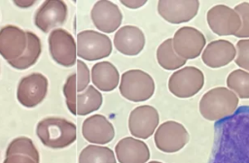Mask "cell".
<instances>
[{
  "label": "cell",
  "mask_w": 249,
  "mask_h": 163,
  "mask_svg": "<svg viewBox=\"0 0 249 163\" xmlns=\"http://www.w3.org/2000/svg\"><path fill=\"white\" fill-rule=\"evenodd\" d=\"M239 98L231 89L219 86L208 90L201 97L198 105L201 116L210 121H217L231 115L237 109Z\"/></svg>",
  "instance_id": "1"
},
{
  "label": "cell",
  "mask_w": 249,
  "mask_h": 163,
  "mask_svg": "<svg viewBox=\"0 0 249 163\" xmlns=\"http://www.w3.org/2000/svg\"><path fill=\"white\" fill-rule=\"evenodd\" d=\"M36 134L42 144L50 148H64L76 141V125L62 117L50 116L41 119Z\"/></svg>",
  "instance_id": "2"
},
{
  "label": "cell",
  "mask_w": 249,
  "mask_h": 163,
  "mask_svg": "<svg viewBox=\"0 0 249 163\" xmlns=\"http://www.w3.org/2000/svg\"><path fill=\"white\" fill-rule=\"evenodd\" d=\"M63 94L66 106L74 115H87L97 111L102 105V94L93 85L76 92V73L68 76L63 86Z\"/></svg>",
  "instance_id": "3"
},
{
  "label": "cell",
  "mask_w": 249,
  "mask_h": 163,
  "mask_svg": "<svg viewBox=\"0 0 249 163\" xmlns=\"http://www.w3.org/2000/svg\"><path fill=\"white\" fill-rule=\"evenodd\" d=\"M119 89L121 95L128 101L143 102L153 96L155 82L148 73L139 69H131L123 73Z\"/></svg>",
  "instance_id": "4"
},
{
  "label": "cell",
  "mask_w": 249,
  "mask_h": 163,
  "mask_svg": "<svg viewBox=\"0 0 249 163\" xmlns=\"http://www.w3.org/2000/svg\"><path fill=\"white\" fill-rule=\"evenodd\" d=\"M204 85V74L195 66H186L175 71L168 80L169 91L178 98H190Z\"/></svg>",
  "instance_id": "5"
},
{
  "label": "cell",
  "mask_w": 249,
  "mask_h": 163,
  "mask_svg": "<svg viewBox=\"0 0 249 163\" xmlns=\"http://www.w3.org/2000/svg\"><path fill=\"white\" fill-rule=\"evenodd\" d=\"M112 52L110 38L94 30H84L77 35V55L88 61L109 56Z\"/></svg>",
  "instance_id": "6"
},
{
  "label": "cell",
  "mask_w": 249,
  "mask_h": 163,
  "mask_svg": "<svg viewBox=\"0 0 249 163\" xmlns=\"http://www.w3.org/2000/svg\"><path fill=\"white\" fill-rule=\"evenodd\" d=\"M155 145L162 152L174 153L181 150L189 142V133L185 126L174 120L161 123L155 132Z\"/></svg>",
  "instance_id": "7"
},
{
  "label": "cell",
  "mask_w": 249,
  "mask_h": 163,
  "mask_svg": "<svg viewBox=\"0 0 249 163\" xmlns=\"http://www.w3.org/2000/svg\"><path fill=\"white\" fill-rule=\"evenodd\" d=\"M48 43L50 54L57 64L72 67L77 62V43L68 31L53 29L49 35Z\"/></svg>",
  "instance_id": "8"
},
{
  "label": "cell",
  "mask_w": 249,
  "mask_h": 163,
  "mask_svg": "<svg viewBox=\"0 0 249 163\" xmlns=\"http://www.w3.org/2000/svg\"><path fill=\"white\" fill-rule=\"evenodd\" d=\"M206 20L209 28L218 36L235 35L241 27V18L234 9L218 4L207 11Z\"/></svg>",
  "instance_id": "9"
},
{
  "label": "cell",
  "mask_w": 249,
  "mask_h": 163,
  "mask_svg": "<svg viewBox=\"0 0 249 163\" xmlns=\"http://www.w3.org/2000/svg\"><path fill=\"white\" fill-rule=\"evenodd\" d=\"M172 44L175 52L180 57L189 60L201 54L206 45V39L198 29L192 26H183L174 33Z\"/></svg>",
  "instance_id": "10"
},
{
  "label": "cell",
  "mask_w": 249,
  "mask_h": 163,
  "mask_svg": "<svg viewBox=\"0 0 249 163\" xmlns=\"http://www.w3.org/2000/svg\"><path fill=\"white\" fill-rule=\"evenodd\" d=\"M48 79L41 73H32L23 77L17 88L18 101L26 108H34L46 97Z\"/></svg>",
  "instance_id": "11"
},
{
  "label": "cell",
  "mask_w": 249,
  "mask_h": 163,
  "mask_svg": "<svg viewBox=\"0 0 249 163\" xmlns=\"http://www.w3.org/2000/svg\"><path fill=\"white\" fill-rule=\"evenodd\" d=\"M198 0H160L158 13L167 22L179 24L192 20L198 13Z\"/></svg>",
  "instance_id": "12"
},
{
  "label": "cell",
  "mask_w": 249,
  "mask_h": 163,
  "mask_svg": "<svg viewBox=\"0 0 249 163\" xmlns=\"http://www.w3.org/2000/svg\"><path fill=\"white\" fill-rule=\"evenodd\" d=\"M160 122L159 113L150 105L138 106L130 112L128 129L132 136L139 139H148L154 133Z\"/></svg>",
  "instance_id": "13"
},
{
  "label": "cell",
  "mask_w": 249,
  "mask_h": 163,
  "mask_svg": "<svg viewBox=\"0 0 249 163\" xmlns=\"http://www.w3.org/2000/svg\"><path fill=\"white\" fill-rule=\"evenodd\" d=\"M28 44L26 31L16 25H6L0 29V55L7 61L19 58Z\"/></svg>",
  "instance_id": "14"
},
{
  "label": "cell",
  "mask_w": 249,
  "mask_h": 163,
  "mask_svg": "<svg viewBox=\"0 0 249 163\" xmlns=\"http://www.w3.org/2000/svg\"><path fill=\"white\" fill-rule=\"evenodd\" d=\"M67 5L62 0H46L38 8L34 16V24L43 32L62 25L67 19Z\"/></svg>",
  "instance_id": "15"
},
{
  "label": "cell",
  "mask_w": 249,
  "mask_h": 163,
  "mask_svg": "<svg viewBox=\"0 0 249 163\" xmlns=\"http://www.w3.org/2000/svg\"><path fill=\"white\" fill-rule=\"evenodd\" d=\"M90 17L93 25L104 33L116 31L123 20V14L120 8L108 0L97 1L91 11Z\"/></svg>",
  "instance_id": "16"
},
{
  "label": "cell",
  "mask_w": 249,
  "mask_h": 163,
  "mask_svg": "<svg viewBox=\"0 0 249 163\" xmlns=\"http://www.w3.org/2000/svg\"><path fill=\"white\" fill-rule=\"evenodd\" d=\"M83 137L89 143L105 145L115 137L113 124L102 114H93L87 117L82 125Z\"/></svg>",
  "instance_id": "17"
},
{
  "label": "cell",
  "mask_w": 249,
  "mask_h": 163,
  "mask_svg": "<svg viewBox=\"0 0 249 163\" xmlns=\"http://www.w3.org/2000/svg\"><path fill=\"white\" fill-rule=\"evenodd\" d=\"M236 57V48L228 40L210 42L202 51V62L210 68H221L230 64Z\"/></svg>",
  "instance_id": "18"
},
{
  "label": "cell",
  "mask_w": 249,
  "mask_h": 163,
  "mask_svg": "<svg viewBox=\"0 0 249 163\" xmlns=\"http://www.w3.org/2000/svg\"><path fill=\"white\" fill-rule=\"evenodd\" d=\"M114 46L122 54L137 55L145 47V35L137 26L124 25L115 33Z\"/></svg>",
  "instance_id": "19"
},
{
  "label": "cell",
  "mask_w": 249,
  "mask_h": 163,
  "mask_svg": "<svg viewBox=\"0 0 249 163\" xmlns=\"http://www.w3.org/2000/svg\"><path fill=\"white\" fill-rule=\"evenodd\" d=\"M115 152L120 163H146L150 158L146 143L133 137L120 140L115 147Z\"/></svg>",
  "instance_id": "20"
},
{
  "label": "cell",
  "mask_w": 249,
  "mask_h": 163,
  "mask_svg": "<svg viewBox=\"0 0 249 163\" xmlns=\"http://www.w3.org/2000/svg\"><path fill=\"white\" fill-rule=\"evenodd\" d=\"M39 151L28 137H18L12 140L6 150L3 163H39Z\"/></svg>",
  "instance_id": "21"
},
{
  "label": "cell",
  "mask_w": 249,
  "mask_h": 163,
  "mask_svg": "<svg viewBox=\"0 0 249 163\" xmlns=\"http://www.w3.org/2000/svg\"><path fill=\"white\" fill-rule=\"evenodd\" d=\"M91 82L99 90L109 92L119 85L120 74L111 62H97L91 68Z\"/></svg>",
  "instance_id": "22"
},
{
  "label": "cell",
  "mask_w": 249,
  "mask_h": 163,
  "mask_svg": "<svg viewBox=\"0 0 249 163\" xmlns=\"http://www.w3.org/2000/svg\"><path fill=\"white\" fill-rule=\"evenodd\" d=\"M28 44L24 53L18 59L8 62L13 68L17 70H25L31 66H33L42 51V45L40 38L31 31H26Z\"/></svg>",
  "instance_id": "23"
},
{
  "label": "cell",
  "mask_w": 249,
  "mask_h": 163,
  "mask_svg": "<svg viewBox=\"0 0 249 163\" xmlns=\"http://www.w3.org/2000/svg\"><path fill=\"white\" fill-rule=\"evenodd\" d=\"M157 60L159 65L167 71L181 69L187 60L180 57L174 50L172 38H168L164 40L157 49L156 52Z\"/></svg>",
  "instance_id": "24"
},
{
  "label": "cell",
  "mask_w": 249,
  "mask_h": 163,
  "mask_svg": "<svg viewBox=\"0 0 249 163\" xmlns=\"http://www.w3.org/2000/svg\"><path fill=\"white\" fill-rule=\"evenodd\" d=\"M79 163H117L114 152L107 147L89 145L80 153Z\"/></svg>",
  "instance_id": "25"
},
{
  "label": "cell",
  "mask_w": 249,
  "mask_h": 163,
  "mask_svg": "<svg viewBox=\"0 0 249 163\" xmlns=\"http://www.w3.org/2000/svg\"><path fill=\"white\" fill-rule=\"evenodd\" d=\"M227 85L238 98L249 99V72L242 69L233 70L227 77Z\"/></svg>",
  "instance_id": "26"
},
{
  "label": "cell",
  "mask_w": 249,
  "mask_h": 163,
  "mask_svg": "<svg viewBox=\"0 0 249 163\" xmlns=\"http://www.w3.org/2000/svg\"><path fill=\"white\" fill-rule=\"evenodd\" d=\"M235 12L241 18V27L234 35L237 38H249V3L241 2L234 7Z\"/></svg>",
  "instance_id": "27"
},
{
  "label": "cell",
  "mask_w": 249,
  "mask_h": 163,
  "mask_svg": "<svg viewBox=\"0 0 249 163\" xmlns=\"http://www.w3.org/2000/svg\"><path fill=\"white\" fill-rule=\"evenodd\" d=\"M234 62L240 69L249 72V39H240L236 43Z\"/></svg>",
  "instance_id": "28"
},
{
  "label": "cell",
  "mask_w": 249,
  "mask_h": 163,
  "mask_svg": "<svg viewBox=\"0 0 249 163\" xmlns=\"http://www.w3.org/2000/svg\"><path fill=\"white\" fill-rule=\"evenodd\" d=\"M76 72V92L84 91L89 84V70L85 62L77 60Z\"/></svg>",
  "instance_id": "29"
},
{
  "label": "cell",
  "mask_w": 249,
  "mask_h": 163,
  "mask_svg": "<svg viewBox=\"0 0 249 163\" xmlns=\"http://www.w3.org/2000/svg\"><path fill=\"white\" fill-rule=\"evenodd\" d=\"M121 3L129 9H138L144 6L147 1L146 0H121Z\"/></svg>",
  "instance_id": "30"
},
{
  "label": "cell",
  "mask_w": 249,
  "mask_h": 163,
  "mask_svg": "<svg viewBox=\"0 0 249 163\" xmlns=\"http://www.w3.org/2000/svg\"><path fill=\"white\" fill-rule=\"evenodd\" d=\"M35 2H36L35 0H31V1L21 0V1H14V4L18 6L19 8H28V7L32 6L33 4H35Z\"/></svg>",
  "instance_id": "31"
},
{
  "label": "cell",
  "mask_w": 249,
  "mask_h": 163,
  "mask_svg": "<svg viewBox=\"0 0 249 163\" xmlns=\"http://www.w3.org/2000/svg\"><path fill=\"white\" fill-rule=\"evenodd\" d=\"M148 163H162V162H160V161H151V162H148Z\"/></svg>",
  "instance_id": "32"
}]
</instances>
